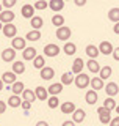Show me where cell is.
<instances>
[{
	"mask_svg": "<svg viewBox=\"0 0 119 126\" xmlns=\"http://www.w3.org/2000/svg\"><path fill=\"white\" fill-rule=\"evenodd\" d=\"M89 84H91V79L88 77V74L80 73V74H77V76H75V87H77V88L83 90V88H86Z\"/></svg>",
	"mask_w": 119,
	"mask_h": 126,
	"instance_id": "obj_1",
	"label": "cell"
},
{
	"mask_svg": "<svg viewBox=\"0 0 119 126\" xmlns=\"http://www.w3.org/2000/svg\"><path fill=\"white\" fill-rule=\"evenodd\" d=\"M57 38L60 39V41H66L67 43V39L71 38V35H72V30L69 29V27H66V25H63V27H60V29H57Z\"/></svg>",
	"mask_w": 119,
	"mask_h": 126,
	"instance_id": "obj_2",
	"label": "cell"
},
{
	"mask_svg": "<svg viewBox=\"0 0 119 126\" xmlns=\"http://www.w3.org/2000/svg\"><path fill=\"white\" fill-rule=\"evenodd\" d=\"M60 52H61L60 46L53 44V43H50V44H46V46H44V55H46V57H57Z\"/></svg>",
	"mask_w": 119,
	"mask_h": 126,
	"instance_id": "obj_3",
	"label": "cell"
},
{
	"mask_svg": "<svg viewBox=\"0 0 119 126\" xmlns=\"http://www.w3.org/2000/svg\"><path fill=\"white\" fill-rule=\"evenodd\" d=\"M2 32H3V35H5L6 38H11V39L17 36V27H14V24H5Z\"/></svg>",
	"mask_w": 119,
	"mask_h": 126,
	"instance_id": "obj_4",
	"label": "cell"
},
{
	"mask_svg": "<svg viewBox=\"0 0 119 126\" xmlns=\"http://www.w3.org/2000/svg\"><path fill=\"white\" fill-rule=\"evenodd\" d=\"M25 43H27V39L25 38H22V36H16L11 39V47H13L14 50H24L25 49Z\"/></svg>",
	"mask_w": 119,
	"mask_h": 126,
	"instance_id": "obj_5",
	"label": "cell"
},
{
	"mask_svg": "<svg viewBox=\"0 0 119 126\" xmlns=\"http://www.w3.org/2000/svg\"><path fill=\"white\" fill-rule=\"evenodd\" d=\"M14 17H16V14L11 10H5V11L0 13V22H2L3 25H5V24H11L14 21Z\"/></svg>",
	"mask_w": 119,
	"mask_h": 126,
	"instance_id": "obj_6",
	"label": "cell"
},
{
	"mask_svg": "<svg viewBox=\"0 0 119 126\" xmlns=\"http://www.w3.org/2000/svg\"><path fill=\"white\" fill-rule=\"evenodd\" d=\"M16 58V50L13 49V47H6V49L2 50V60L10 63V62H14Z\"/></svg>",
	"mask_w": 119,
	"mask_h": 126,
	"instance_id": "obj_7",
	"label": "cell"
},
{
	"mask_svg": "<svg viewBox=\"0 0 119 126\" xmlns=\"http://www.w3.org/2000/svg\"><path fill=\"white\" fill-rule=\"evenodd\" d=\"M22 57H24V60H25V62H28V60H35V58L38 57V50L35 49V47L28 46V47H25V49H24Z\"/></svg>",
	"mask_w": 119,
	"mask_h": 126,
	"instance_id": "obj_8",
	"label": "cell"
},
{
	"mask_svg": "<svg viewBox=\"0 0 119 126\" xmlns=\"http://www.w3.org/2000/svg\"><path fill=\"white\" fill-rule=\"evenodd\" d=\"M105 92H107V94H108L110 98H114L119 93V85L116 82H108V84L105 85Z\"/></svg>",
	"mask_w": 119,
	"mask_h": 126,
	"instance_id": "obj_9",
	"label": "cell"
},
{
	"mask_svg": "<svg viewBox=\"0 0 119 126\" xmlns=\"http://www.w3.org/2000/svg\"><path fill=\"white\" fill-rule=\"evenodd\" d=\"M39 76H41V79H44V80H50V79L55 77V69L50 68V66H44L41 69V73H39Z\"/></svg>",
	"mask_w": 119,
	"mask_h": 126,
	"instance_id": "obj_10",
	"label": "cell"
},
{
	"mask_svg": "<svg viewBox=\"0 0 119 126\" xmlns=\"http://www.w3.org/2000/svg\"><path fill=\"white\" fill-rule=\"evenodd\" d=\"M35 94H36V98H38L39 101H46V99H49V92H47L46 87L38 85L36 88H35Z\"/></svg>",
	"mask_w": 119,
	"mask_h": 126,
	"instance_id": "obj_11",
	"label": "cell"
},
{
	"mask_svg": "<svg viewBox=\"0 0 119 126\" xmlns=\"http://www.w3.org/2000/svg\"><path fill=\"white\" fill-rule=\"evenodd\" d=\"M113 44L110 41H102L100 43V46H99V52L100 54H104V55H110V54H113Z\"/></svg>",
	"mask_w": 119,
	"mask_h": 126,
	"instance_id": "obj_12",
	"label": "cell"
},
{
	"mask_svg": "<svg viewBox=\"0 0 119 126\" xmlns=\"http://www.w3.org/2000/svg\"><path fill=\"white\" fill-rule=\"evenodd\" d=\"M85 52H86V55L91 58V60H96V58L99 57V47L97 46H94V44H88L86 46V49H85Z\"/></svg>",
	"mask_w": 119,
	"mask_h": 126,
	"instance_id": "obj_13",
	"label": "cell"
},
{
	"mask_svg": "<svg viewBox=\"0 0 119 126\" xmlns=\"http://www.w3.org/2000/svg\"><path fill=\"white\" fill-rule=\"evenodd\" d=\"M16 77H17V74H14L13 71H5V73L2 74V80L5 82V84H8V85H13L14 82H17Z\"/></svg>",
	"mask_w": 119,
	"mask_h": 126,
	"instance_id": "obj_14",
	"label": "cell"
},
{
	"mask_svg": "<svg viewBox=\"0 0 119 126\" xmlns=\"http://www.w3.org/2000/svg\"><path fill=\"white\" fill-rule=\"evenodd\" d=\"M21 13H22V16H24L25 19H31V17L35 16V6H33V5H28V3H25V5L22 6Z\"/></svg>",
	"mask_w": 119,
	"mask_h": 126,
	"instance_id": "obj_15",
	"label": "cell"
},
{
	"mask_svg": "<svg viewBox=\"0 0 119 126\" xmlns=\"http://www.w3.org/2000/svg\"><path fill=\"white\" fill-rule=\"evenodd\" d=\"M8 106L13 107V109L21 107V106H22V98L19 96V94H11V96L8 98Z\"/></svg>",
	"mask_w": 119,
	"mask_h": 126,
	"instance_id": "obj_16",
	"label": "cell"
},
{
	"mask_svg": "<svg viewBox=\"0 0 119 126\" xmlns=\"http://www.w3.org/2000/svg\"><path fill=\"white\" fill-rule=\"evenodd\" d=\"M49 6H50V10H52V11L60 13V11H63V8H64V0H50Z\"/></svg>",
	"mask_w": 119,
	"mask_h": 126,
	"instance_id": "obj_17",
	"label": "cell"
},
{
	"mask_svg": "<svg viewBox=\"0 0 119 126\" xmlns=\"http://www.w3.org/2000/svg\"><path fill=\"white\" fill-rule=\"evenodd\" d=\"M60 109H61V112L64 113V115H69V113L75 112V104L71 102V101H67V102H63V104L60 106Z\"/></svg>",
	"mask_w": 119,
	"mask_h": 126,
	"instance_id": "obj_18",
	"label": "cell"
},
{
	"mask_svg": "<svg viewBox=\"0 0 119 126\" xmlns=\"http://www.w3.org/2000/svg\"><path fill=\"white\" fill-rule=\"evenodd\" d=\"M85 117H86V113H85V110H83V109H75V112L72 113V121H74L75 125L82 123V121L85 120Z\"/></svg>",
	"mask_w": 119,
	"mask_h": 126,
	"instance_id": "obj_19",
	"label": "cell"
},
{
	"mask_svg": "<svg viewBox=\"0 0 119 126\" xmlns=\"http://www.w3.org/2000/svg\"><path fill=\"white\" fill-rule=\"evenodd\" d=\"M47 92L50 93V96H58V94L63 92V84H61V82H58V84H52L49 88H47Z\"/></svg>",
	"mask_w": 119,
	"mask_h": 126,
	"instance_id": "obj_20",
	"label": "cell"
},
{
	"mask_svg": "<svg viewBox=\"0 0 119 126\" xmlns=\"http://www.w3.org/2000/svg\"><path fill=\"white\" fill-rule=\"evenodd\" d=\"M30 25L33 27V30H39L44 25V19H42L41 16H33V17L30 19Z\"/></svg>",
	"mask_w": 119,
	"mask_h": 126,
	"instance_id": "obj_21",
	"label": "cell"
},
{
	"mask_svg": "<svg viewBox=\"0 0 119 126\" xmlns=\"http://www.w3.org/2000/svg\"><path fill=\"white\" fill-rule=\"evenodd\" d=\"M85 101L88 102V104H96L97 102V92L96 90H88L86 92V94H85Z\"/></svg>",
	"mask_w": 119,
	"mask_h": 126,
	"instance_id": "obj_22",
	"label": "cell"
},
{
	"mask_svg": "<svg viewBox=\"0 0 119 126\" xmlns=\"http://www.w3.org/2000/svg\"><path fill=\"white\" fill-rule=\"evenodd\" d=\"M83 66H85V63H83L82 58H75L74 63H72V73L77 76V74H80L83 71Z\"/></svg>",
	"mask_w": 119,
	"mask_h": 126,
	"instance_id": "obj_23",
	"label": "cell"
},
{
	"mask_svg": "<svg viewBox=\"0 0 119 126\" xmlns=\"http://www.w3.org/2000/svg\"><path fill=\"white\" fill-rule=\"evenodd\" d=\"M91 87H93V90H102V88H105V84H104V79H100V77H93L91 79Z\"/></svg>",
	"mask_w": 119,
	"mask_h": 126,
	"instance_id": "obj_24",
	"label": "cell"
},
{
	"mask_svg": "<svg viewBox=\"0 0 119 126\" xmlns=\"http://www.w3.org/2000/svg\"><path fill=\"white\" fill-rule=\"evenodd\" d=\"M63 52H64L66 55H74L75 52H77V46H75L74 43L67 41V43H64V46H63Z\"/></svg>",
	"mask_w": 119,
	"mask_h": 126,
	"instance_id": "obj_25",
	"label": "cell"
},
{
	"mask_svg": "<svg viewBox=\"0 0 119 126\" xmlns=\"http://www.w3.org/2000/svg\"><path fill=\"white\" fill-rule=\"evenodd\" d=\"M74 80H75V77H74V73H72V71L64 73V74L61 76V84H63V85H71Z\"/></svg>",
	"mask_w": 119,
	"mask_h": 126,
	"instance_id": "obj_26",
	"label": "cell"
},
{
	"mask_svg": "<svg viewBox=\"0 0 119 126\" xmlns=\"http://www.w3.org/2000/svg\"><path fill=\"white\" fill-rule=\"evenodd\" d=\"M11 90H13V94H19V96H21L24 93V90H25V85L17 80V82H14V84L11 85Z\"/></svg>",
	"mask_w": 119,
	"mask_h": 126,
	"instance_id": "obj_27",
	"label": "cell"
},
{
	"mask_svg": "<svg viewBox=\"0 0 119 126\" xmlns=\"http://www.w3.org/2000/svg\"><path fill=\"white\" fill-rule=\"evenodd\" d=\"M25 39L27 41H39L41 39V32L39 30H31L25 35Z\"/></svg>",
	"mask_w": 119,
	"mask_h": 126,
	"instance_id": "obj_28",
	"label": "cell"
},
{
	"mask_svg": "<svg viewBox=\"0 0 119 126\" xmlns=\"http://www.w3.org/2000/svg\"><path fill=\"white\" fill-rule=\"evenodd\" d=\"M22 96V101H28V102H33L35 99H36V94H35V92H31V90H24V93L21 94Z\"/></svg>",
	"mask_w": 119,
	"mask_h": 126,
	"instance_id": "obj_29",
	"label": "cell"
},
{
	"mask_svg": "<svg viewBox=\"0 0 119 126\" xmlns=\"http://www.w3.org/2000/svg\"><path fill=\"white\" fill-rule=\"evenodd\" d=\"M86 66H88V71H89V73H93V74H96V73L100 71V65H99L96 60H88Z\"/></svg>",
	"mask_w": 119,
	"mask_h": 126,
	"instance_id": "obj_30",
	"label": "cell"
},
{
	"mask_svg": "<svg viewBox=\"0 0 119 126\" xmlns=\"http://www.w3.org/2000/svg\"><path fill=\"white\" fill-rule=\"evenodd\" d=\"M13 73L14 74H24L25 73V65H24V62H13Z\"/></svg>",
	"mask_w": 119,
	"mask_h": 126,
	"instance_id": "obj_31",
	"label": "cell"
},
{
	"mask_svg": "<svg viewBox=\"0 0 119 126\" xmlns=\"http://www.w3.org/2000/svg\"><path fill=\"white\" fill-rule=\"evenodd\" d=\"M33 66H35L36 69H39V71L44 68V66H46V58H44V55H38V57L33 60Z\"/></svg>",
	"mask_w": 119,
	"mask_h": 126,
	"instance_id": "obj_32",
	"label": "cell"
},
{
	"mask_svg": "<svg viewBox=\"0 0 119 126\" xmlns=\"http://www.w3.org/2000/svg\"><path fill=\"white\" fill-rule=\"evenodd\" d=\"M108 19L113 24H118L119 22V8H111V10L108 11Z\"/></svg>",
	"mask_w": 119,
	"mask_h": 126,
	"instance_id": "obj_33",
	"label": "cell"
},
{
	"mask_svg": "<svg viewBox=\"0 0 119 126\" xmlns=\"http://www.w3.org/2000/svg\"><path fill=\"white\" fill-rule=\"evenodd\" d=\"M52 24L57 27V29L64 25V17H63V14H53L52 16Z\"/></svg>",
	"mask_w": 119,
	"mask_h": 126,
	"instance_id": "obj_34",
	"label": "cell"
},
{
	"mask_svg": "<svg viewBox=\"0 0 119 126\" xmlns=\"http://www.w3.org/2000/svg\"><path fill=\"white\" fill-rule=\"evenodd\" d=\"M111 74H113V69H111V66H104V68H100V79H108V77H111Z\"/></svg>",
	"mask_w": 119,
	"mask_h": 126,
	"instance_id": "obj_35",
	"label": "cell"
},
{
	"mask_svg": "<svg viewBox=\"0 0 119 126\" xmlns=\"http://www.w3.org/2000/svg\"><path fill=\"white\" fill-rule=\"evenodd\" d=\"M47 106H49L50 109H57V107H60V99H58V96H50L49 99H47Z\"/></svg>",
	"mask_w": 119,
	"mask_h": 126,
	"instance_id": "obj_36",
	"label": "cell"
},
{
	"mask_svg": "<svg viewBox=\"0 0 119 126\" xmlns=\"http://www.w3.org/2000/svg\"><path fill=\"white\" fill-rule=\"evenodd\" d=\"M104 106H105L108 110H113V109L118 107V106H116V101H114V98H110V96L104 101Z\"/></svg>",
	"mask_w": 119,
	"mask_h": 126,
	"instance_id": "obj_37",
	"label": "cell"
},
{
	"mask_svg": "<svg viewBox=\"0 0 119 126\" xmlns=\"http://www.w3.org/2000/svg\"><path fill=\"white\" fill-rule=\"evenodd\" d=\"M33 6H35V10L42 11V10H46V8H49V2H46V0H38Z\"/></svg>",
	"mask_w": 119,
	"mask_h": 126,
	"instance_id": "obj_38",
	"label": "cell"
},
{
	"mask_svg": "<svg viewBox=\"0 0 119 126\" xmlns=\"http://www.w3.org/2000/svg\"><path fill=\"white\" fill-rule=\"evenodd\" d=\"M99 120H100V123H102V125H110V121L113 120V117H111V112H108V113H104V115H99Z\"/></svg>",
	"mask_w": 119,
	"mask_h": 126,
	"instance_id": "obj_39",
	"label": "cell"
},
{
	"mask_svg": "<svg viewBox=\"0 0 119 126\" xmlns=\"http://www.w3.org/2000/svg\"><path fill=\"white\" fill-rule=\"evenodd\" d=\"M16 3H17V0H2V6H5L6 10H10V8H13Z\"/></svg>",
	"mask_w": 119,
	"mask_h": 126,
	"instance_id": "obj_40",
	"label": "cell"
},
{
	"mask_svg": "<svg viewBox=\"0 0 119 126\" xmlns=\"http://www.w3.org/2000/svg\"><path fill=\"white\" fill-rule=\"evenodd\" d=\"M108 112H111V110H108L105 106H100V107L97 109V115H104V113H108Z\"/></svg>",
	"mask_w": 119,
	"mask_h": 126,
	"instance_id": "obj_41",
	"label": "cell"
},
{
	"mask_svg": "<svg viewBox=\"0 0 119 126\" xmlns=\"http://www.w3.org/2000/svg\"><path fill=\"white\" fill-rule=\"evenodd\" d=\"M21 107L24 109V110H30V107H31V102H28V101H22V106Z\"/></svg>",
	"mask_w": 119,
	"mask_h": 126,
	"instance_id": "obj_42",
	"label": "cell"
},
{
	"mask_svg": "<svg viewBox=\"0 0 119 126\" xmlns=\"http://www.w3.org/2000/svg\"><path fill=\"white\" fill-rule=\"evenodd\" d=\"M5 110H6V102L0 101V115H3V113H5Z\"/></svg>",
	"mask_w": 119,
	"mask_h": 126,
	"instance_id": "obj_43",
	"label": "cell"
},
{
	"mask_svg": "<svg viewBox=\"0 0 119 126\" xmlns=\"http://www.w3.org/2000/svg\"><path fill=\"white\" fill-rule=\"evenodd\" d=\"M113 58L116 62H119V47H114V50H113Z\"/></svg>",
	"mask_w": 119,
	"mask_h": 126,
	"instance_id": "obj_44",
	"label": "cell"
},
{
	"mask_svg": "<svg viewBox=\"0 0 119 126\" xmlns=\"http://www.w3.org/2000/svg\"><path fill=\"white\" fill-rule=\"evenodd\" d=\"M110 126H119V115L116 118H113L111 121H110Z\"/></svg>",
	"mask_w": 119,
	"mask_h": 126,
	"instance_id": "obj_45",
	"label": "cell"
},
{
	"mask_svg": "<svg viewBox=\"0 0 119 126\" xmlns=\"http://www.w3.org/2000/svg\"><path fill=\"white\" fill-rule=\"evenodd\" d=\"M86 2H88V0H74V3H75L77 6H83Z\"/></svg>",
	"mask_w": 119,
	"mask_h": 126,
	"instance_id": "obj_46",
	"label": "cell"
},
{
	"mask_svg": "<svg viewBox=\"0 0 119 126\" xmlns=\"http://www.w3.org/2000/svg\"><path fill=\"white\" fill-rule=\"evenodd\" d=\"M61 126H75V123H74L72 120H67V121H63Z\"/></svg>",
	"mask_w": 119,
	"mask_h": 126,
	"instance_id": "obj_47",
	"label": "cell"
},
{
	"mask_svg": "<svg viewBox=\"0 0 119 126\" xmlns=\"http://www.w3.org/2000/svg\"><path fill=\"white\" fill-rule=\"evenodd\" d=\"M113 32H114L116 35H119V22H118V24H114V27H113Z\"/></svg>",
	"mask_w": 119,
	"mask_h": 126,
	"instance_id": "obj_48",
	"label": "cell"
},
{
	"mask_svg": "<svg viewBox=\"0 0 119 126\" xmlns=\"http://www.w3.org/2000/svg\"><path fill=\"white\" fill-rule=\"evenodd\" d=\"M35 126H49V123H47V121H38Z\"/></svg>",
	"mask_w": 119,
	"mask_h": 126,
	"instance_id": "obj_49",
	"label": "cell"
},
{
	"mask_svg": "<svg viewBox=\"0 0 119 126\" xmlns=\"http://www.w3.org/2000/svg\"><path fill=\"white\" fill-rule=\"evenodd\" d=\"M3 85H5V82H3V80H2V77H0V92L3 90Z\"/></svg>",
	"mask_w": 119,
	"mask_h": 126,
	"instance_id": "obj_50",
	"label": "cell"
},
{
	"mask_svg": "<svg viewBox=\"0 0 119 126\" xmlns=\"http://www.w3.org/2000/svg\"><path fill=\"white\" fill-rule=\"evenodd\" d=\"M0 13H2V2H0Z\"/></svg>",
	"mask_w": 119,
	"mask_h": 126,
	"instance_id": "obj_51",
	"label": "cell"
},
{
	"mask_svg": "<svg viewBox=\"0 0 119 126\" xmlns=\"http://www.w3.org/2000/svg\"><path fill=\"white\" fill-rule=\"evenodd\" d=\"M116 112H118V113H119V106H118V107H116Z\"/></svg>",
	"mask_w": 119,
	"mask_h": 126,
	"instance_id": "obj_52",
	"label": "cell"
},
{
	"mask_svg": "<svg viewBox=\"0 0 119 126\" xmlns=\"http://www.w3.org/2000/svg\"><path fill=\"white\" fill-rule=\"evenodd\" d=\"M0 29H3V24L2 22H0Z\"/></svg>",
	"mask_w": 119,
	"mask_h": 126,
	"instance_id": "obj_53",
	"label": "cell"
},
{
	"mask_svg": "<svg viewBox=\"0 0 119 126\" xmlns=\"http://www.w3.org/2000/svg\"><path fill=\"white\" fill-rule=\"evenodd\" d=\"M64 2H69V0H64Z\"/></svg>",
	"mask_w": 119,
	"mask_h": 126,
	"instance_id": "obj_54",
	"label": "cell"
},
{
	"mask_svg": "<svg viewBox=\"0 0 119 126\" xmlns=\"http://www.w3.org/2000/svg\"><path fill=\"white\" fill-rule=\"evenodd\" d=\"M0 2H2V0H0Z\"/></svg>",
	"mask_w": 119,
	"mask_h": 126,
	"instance_id": "obj_55",
	"label": "cell"
}]
</instances>
